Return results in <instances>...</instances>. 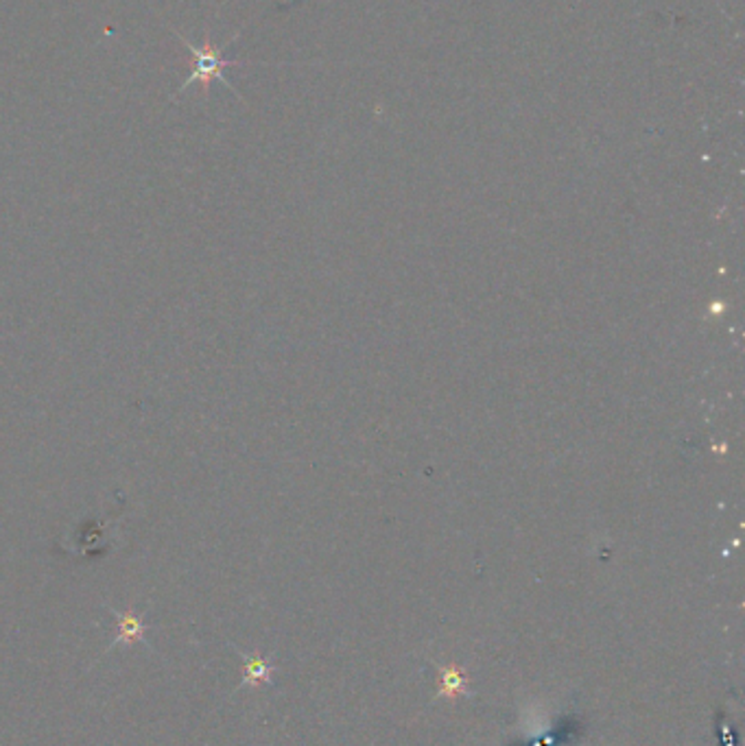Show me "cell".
Returning <instances> with one entry per match:
<instances>
[{
	"mask_svg": "<svg viewBox=\"0 0 745 746\" xmlns=\"http://www.w3.org/2000/svg\"><path fill=\"white\" fill-rule=\"evenodd\" d=\"M110 614L119 620V636H116L112 648L121 646V644H132V642H140V639H144L147 626L143 625V620H140L138 614H132V611H125V614H122V611H116V609H110Z\"/></svg>",
	"mask_w": 745,
	"mask_h": 746,
	"instance_id": "2",
	"label": "cell"
},
{
	"mask_svg": "<svg viewBox=\"0 0 745 746\" xmlns=\"http://www.w3.org/2000/svg\"><path fill=\"white\" fill-rule=\"evenodd\" d=\"M245 683H259L269 677V666L259 657H245Z\"/></svg>",
	"mask_w": 745,
	"mask_h": 746,
	"instance_id": "3",
	"label": "cell"
},
{
	"mask_svg": "<svg viewBox=\"0 0 745 746\" xmlns=\"http://www.w3.org/2000/svg\"><path fill=\"white\" fill-rule=\"evenodd\" d=\"M171 31H173V36H176L179 42L186 47V50H188V66H190V75H188L186 81H184V86L177 89V94H182L184 89L193 86L195 81L199 83L201 94H208V88H210L212 81H221L226 88L234 89L232 83H229L226 79V70L232 68V66H239L240 61L223 58V50L217 48L208 36H206L204 44H201V47H195V44L188 42V39L184 37L179 31H176V29H171Z\"/></svg>",
	"mask_w": 745,
	"mask_h": 746,
	"instance_id": "1",
	"label": "cell"
}]
</instances>
